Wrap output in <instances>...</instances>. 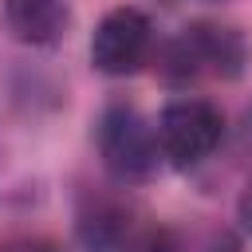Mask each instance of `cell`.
<instances>
[{"label": "cell", "mask_w": 252, "mask_h": 252, "mask_svg": "<svg viewBox=\"0 0 252 252\" xmlns=\"http://www.w3.org/2000/svg\"><path fill=\"white\" fill-rule=\"evenodd\" d=\"M244 63H248V47L236 28L197 20L161 47L158 71L165 83L189 87L197 79H236L244 71Z\"/></svg>", "instance_id": "1"}, {"label": "cell", "mask_w": 252, "mask_h": 252, "mask_svg": "<svg viewBox=\"0 0 252 252\" xmlns=\"http://www.w3.org/2000/svg\"><path fill=\"white\" fill-rule=\"evenodd\" d=\"M98 154L102 165L118 177V181H146L158 169L161 146H158V130L154 122L130 106V102H110L98 118Z\"/></svg>", "instance_id": "2"}, {"label": "cell", "mask_w": 252, "mask_h": 252, "mask_svg": "<svg viewBox=\"0 0 252 252\" xmlns=\"http://www.w3.org/2000/svg\"><path fill=\"white\" fill-rule=\"evenodd\" d=\"M158 146L161 158H169L173 165H197L205 161L220 138H224V114L209 102V98H173L165 102L161 118H158Z\"/></svg>", "instance_id": "3"}, {"label": "cell", "mask_w": 252, "mask_h": 252, "mask_svg": "<svg viewBox=\"0 0 252 252\" xmlns=\"http://www.w3.org/2000/svg\"><path fill=\"white\" fill-rule=\"evenodd\" d=\"M150 43H154V28H150V16L142 8H110L98 28H94V39H91V63L102 71V75H134L146 59H150Z\"/></svg>", "instance_id": "4"}, {"label": "cell", "mask_w": 252, "mask_h": 252, "mask_svg": "<svg viewBox=\"0 0 252 252\" xmlns=\"http://www.w3.org/2000/svg\"><path fill=\"white\" fill-rule=\"evenodd\" d=\"M79 240L91 252H130L138 240L134 209L110 193H91L79 209Z\"/></svg>", "instance_id": "5"}, {"label": "cell", "mask_w": 252, "mask_h": 252, "mask_svg": "<svg viewBox=\"0 0 252 252\" xmlns=\"http://www.w3.org/2000/svg\"><path fill=\"white\" fill-rule=\"evenodd\" d=\"M4 24L20 43L47 47L67 35L71 8L67 0H4Z\"/></svg>", "instance_id": "6"}, {"label": "cell", "mask_w": 252, "mask_h": 252, "mask_svg": "<svg viewBox=\"0 0 252 252\" xmlns=\"http://www.w3.org/2000/svg\"><path fill=\"white\" fill-rule=\"evenodd\" d=\"M130 252H181V248H177L173 232H165V228H146V232H138V240L130 244Z\"/></svg>", "instance_id": "7"}, {"label": "cell", "mask_w": 252, "mask_h": 252, "mask_svg": "<svg viewBox=\"0 0 252 252\" xmlns=\"http://www.w3.org/2000/svg\"><path fill=\"white\" fill-rule=\"evenodd\" d=\"M0 252H63V248L47 236H12L0 244Z\"/></svg>", "instance_id": "8"}, {"label": "cell", "mask_w": 252, "mask_h": 252, "mask_svg": "<svg viewBox=\"0 0 252 252\" xmlns=\"http://www.w3.org/2000/svg\"><path fill=\"white\" fill-rule=\"evenodd\" d=\"M236 217H240V224L252 232V177H248V185L240 189V201H236Z\"/></svg>", "instance_id": "9"}]
</instances>
